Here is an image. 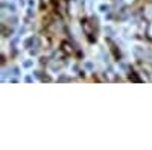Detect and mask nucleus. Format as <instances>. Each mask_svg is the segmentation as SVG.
I'll list each match as a JSON object with an SVG mask.
<instances>
[{
	"instance_id": "f257e3e1",
	"label": "nucleus",
	"mask_w": 152,
	"mask_h": 150,
	"mask_svg": "<svg viewBox=\"0 0 152 150\" xmlns=\"http://www.w3.org/2000/svg\"><path fill=\"white\" fill-rule=\"evenodd\" d=\"M55 2V8L61 12V14H64L66 9H67V0H53Z\"/></svg>"
},
{
	"instance_id": "f03ea898",
	"label": "nucleus",
	"mask_w": 152,
	"mask_h": 150,
	"mask_svg": "<svg viewBox=\"0 0 152 150\" xmlns=\"http://www.w3.org/2000/svg\"><path fill=\"white\" fill-rule=\"evenodd\" d=\"M61 47H62V50H64V49L67 50L66 53H69V55H72V53H73V47H72V46H70L67 41H64V43H62V46H61Z\"/></svg>"
}]
</instances>
